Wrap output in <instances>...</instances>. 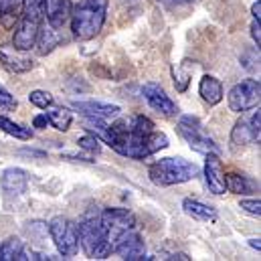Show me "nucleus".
Returning <instances> with one entry per match:
<instances>
[{"label": "nucleus", "mask_w": 261, "mask_h": 261, "mask_svg": "<svg viewBox=\"0 0 261 261\" xmlns=\"http://www.w3.org/2000/svg\"><path fill=\"white\" fill-rule=\"evenodd\" d=\"M71 31L79 41L97 37L108 16V0H81L71 12Z\"/></svg>", "instance_id": "f257e3e1"}, {"label": "nucleus", "mask_w": 261, "mask_h": 261, "mask_svg": "<svg viewBox=\"0 0 261 261\" xmlns=\"http://www.w3.org/2000/svg\"><path fill=\"white\" fill-rule=\"evenodd\" d=\"M77 237H79V245L83 253L91 259H106L112 253V239L99 219V213L87 215L77 225Z\"/></svg>", "instance_id": "f03ea898"}, {"label": "nucleus", "mask_w": 261, "mask_h": 261, "mask_svg": "<svg viewBox=\"0 0 261 261\" xmlns=\"http://www.w3.org/2000/svg\"><path fill=\"white\" fill-rule=\"evenodd\" d=\"M200 168L185 158H160L148 168V176L156 187L185 185L198 176Z\"/></svg>", "instance_id": "7ed1b4c3"}, {"label": "nucleus", "mask_w": 261, "mask_h": 261, "mask_svg": "<svg viewBox=\"0 0 261 261\" xmlns=\"http://www.w3.org/2000/svg\"><path fill=\"white\" fill-rule=\"evenodd\" d=\"M178 134L185 138V142L195 150L198 154H208V152H215L219 154V146L215 144V140L204 132L200 120L195 116H182L178 120V126H176Z\"/></svg>", "instance_id": "20e7f679"}, {"label": "nucleus", "mask_w": 261, "mask_h": 261, "mask_svg": "<svg viewBox=\"0 0 261 261\" xmlns=\"http://www.w3.org/2000/svg\"><path fill=\"white\" fill-rule=\"evenodd\" d=\"M57 251L63 257H73L79 251V237H77V225L73 221H69L65 217H55L51 219L49 227H47Z\"/></svg>", "instance_id": "39448f33"}, {"label": "nucleus", "mask_w": 261, "mask_h": 261, "mask_svg": "<svg viewBox=\"0 0 261 261\" xmlns=\"http://www.w3.org/2000/svg\"><path fill=\"white\" fill-rule=\"evenodd\" d=\"M259 79H245V81L233 85L229 95H227L229 110L235 112V114H243V112H249V110L257 108L259 106Z\"/></svg>", "instance_id": "423d86ee"}, {"label": "nucleus", "mask_w": 261, "mask_h": 261, "mask_svg": "<svg viewBox=\"0 0 261 261\" xmlns=\"http://www.w3.org/2000/svg\"><path fill=\"white\" fill-rule=\"evenodd\" d=\"M99 219L103 223V227L108 229L110 233V239L114 243V239L124 233V231H132L138 227V221H136V215L128 211V208H122V206H114V208H103L99 213Z\"/></svg>", "instance_id": "0eeeda50"}, {"label": "nucleus", "mask_w": 261, "mask_h": 261, "mask_svg": "<svg viewBox=\"0 0 261 261\" xmlns=\"http://www.w3.org/2000/svg\"><path fill=\"white\" fill-rule=\"evenodd\" d=\"M41 20H43L41 14L22 12V16L18 20V27L14 29L12 47H16L20 51H31L37 43V37H39V31H41Z\"/></svg>", "instance_id": "6e6552de"}, {"label": "nucleus", "mask_w": 261, "mask_h": 261, "mask_svg": "<svg viewBox=\"0 0 261 261\" xmlns=\"http://www.w3.org/2000/svg\"><path fill=\"white\" fill-rule=\"evenodd\" d=\"M112 251H116L122 259L128 261L150 259V257H146V245H144L142 237L136 233V229L120 233L112 243Z\"/></svg>", "instance_id": "1a4fd4ad"}, {"label": "nucleus", "mask_w": 261, "mask_h": 261, "mask_svg": "<svg viewBox=\"0 0 261 261\" xmlns=\"http://www.w3.org/2000/svg\"><path fill=\"white\" fill-rule=\"evenodd\" d=\"M142 93H144L146 101L150 103V108H152L154 112H158L160 116L172 118V116L178 114V106L170 99V95H168L158 83H146V85L142 87Z\"/></svg>", "instance_id": "9d476101"}, {"label": "nucleus", "mask_w": 261, "mask_h": 261, "mask_svg": "<svg viewBox=\"0 0 261 261\" xmlns=\"http://www.w3.org/2000/svg\"><path fill=\"white\" fill-rule=\"evenodd\" d=\"M204 185L208 189V193L213 195H225L227 193V185H225V170H223V162L219 158V154L208 152L204 154Z\"/></svg>", "instance_id": "9b49d317"}, {"label": "nucleus", "mask_w": 261, "mask_h": 261, "mask_svg": "<svg viewBox=\"0 0 261 261\" xmlns=\"http://www.w3.org/2000/svg\"><path fill=\"white\" fill-rule=\"evenodd\" d=\"M0 187H2V193L6 196H20L22 193H27V187H29V172L24 168H16V166H10L2 172L0 176Z\"/></svg>", "instance_id": "f8f14e48"}, {"label": "nucleus", "mask_w": 261, "mask_h": 261, "mask_svg": "<svg viewBox=\"0 0 261 261\" xmlns=\"http://www.w3.org/2000/svg\"><path fill=\"white\" fill-rule=\"evenodd\" d=\"M0 63L10 73H27L35 67L33 59L27 55V51H20L12 45H2L0 47Z\"/></svg>", "instance_id": "ddd939ff"}, {"label": "nucleus", "mask_w": 261, "mask_h": 261, "mask_svg": "<svg viewBox=\"0 0 261 261\" xmlns=\"http://www.w3.org/2000/svg\"><path fill=\"white\" fill-rule=\"evenodd\" d=\"M71 108L81 112L83 116H95V118H116L120 114V108L114 103H106V101H95V99H73Z\"/></svg>", "instance_id": "4468645a"}, {"label": "nucleus", "mask_w": 261, "mask_h": 261, "mask_svg": "<svg viewBox=\"0 0 261 261\" xmlns=\"http://www.w3.org/2000/svg\"><path fill=\"white\" fill-rule=\"evenodd\" d=\"M69 2L67 0H43V16L53 29H61L69 16Z\"/></svg>", "instance_id": "2eb2a0df"}, {"label": "nucleus", "mask_w": 261, "mask_h": 261, "mask_svg": "<svg viewBox=\"0 0 261 261\" xmlns=\"http://www.w3.org/2000/svg\"><path fill=\"white\" fill-rule=\"evenodd\" d=\"M198 95L208 106L221 103V99H223V85H221V81L217 77H213V75H204L198 81Z\"/></svg>", "instance_id": "dca6fc26"}, {"label": "nucleus", "mask_w": 261, "mask_h": 261, "mask_svg": "<svg viewBox=\"0 0 261 261\" xmlns=\"http://www.w3.org/2000/svg\"><path fill=\"white\" fill-rule=\"evenodd\" d=\"M182 211L193 217L196 221H202V223H215L217 221V211L196 198H185L182 200Z\"/></svg>", "instance_id": "f3484780"}, {"label": "nucleus", "mask_w": 261, "mask_h": 261, "mask_svg": "<svg viewBox=\"0 0 261 261\" xmlns=\"http://www.w3.org/2000/svg\"><path fill=\"white\" fill-rule=\"evenodd\" d=\"M225 185H227V191L233 193V195H251V193H255L259 189V185L253 178L237 174V172L225 174Z\"/></svg>", "instance_id": "a211bd4d"}, {"label": "nucleus", "mask_w": 261, "mask_h": 261, "mask_svg": "<svg viewBox=\"0 0 261 261\" xmlns=\"http://www.w3.org/2000/svg\"><path fill=\"white\" fill-rule=\"evenodd\" d=\"M45 116L49 120V126H53L55 130L59 132H67L71 128V122H73V114L69 108H63V106H55L51 103L49 108H45Z\"/></svg>", "instance_id": "6ab92c4d"}, {"label": "nucleus", "mask_w": 261, "mask_h": 261, "mask_svg": "<svg viewBox=\"0 0 261 261\" xmlns=\"http://www.w3.org/2000/svg\"><path fill=\"white\" fill-rule=\"evenodd\" d=\"M0 259L2 261H22L27 259V251L24 245L18 237H8L2 245H0Z\"/></svg>", "instance_id": "aec40b11"}, {"label": "nucleus", "mask_w": 261, "mask_h": 261, "mask_svg": "<svg viewBox=\"0 0 261 261\" xmlns=\"http://www.w3.org/2000/svg\"><path fill=\"white\" fill-rule=\"evenodd\" d=\"M251 142H255V138H253L251 128H249V120H245V118L237 120L233 130H231V144H233V148H241V146H247Z\"/></svg>", "instance_id": "412c9836"}, {"label": "nucleus", "mask_w": 261, "mask_h": 261, "mask_svg": "<svg viewBox=\"0 0 261 261\" xmlns=\"http://www.w3.org/2000/svg\"><path fill=\"white\" fill-rule=\"evenodd\" d=\"M59 35H57V29H53L51 24L47 27V29H41L39 31V37H37V51H39V55H49L57 45H59Z\"/></svg>", "instance_id": "4be33fe9"}, {"label": "nucleus", "mask_w": 261, "mask_h": 261, "mask_svg": "<svg viewBox=\"0 0 261 261\" xmlns=\"http://www.w3.org/2000/svg\"><path fill=\"white\" fill-rule=\"evenodd\" d=\"M20 8H22V0H0V18L6 29H10L18 20Z\"/></svg>", "instance_id": "5701e85b"}, {"label": "nucleus", "mask_w": 261, "mask_h": 261, "mask_svg": "<svg viewBox=\"0 0 261 261\" xmlns=\"http://www.w3.org/2000/svg\"><path fill=\"white\" fill-rule=\"evenodd\" d=\"M0 130L4 132V134H8V136H12V138H16V140H31L33 138L31 128L20 126V124L8 120L6 116H0Z\"/></svg>", "instance_id": "b1692460"}, {"label": "nucleus", "mask_w": 261, "mask_h": 261, "mask_svg": "<svg viewBox=\"0 0 261 261\" xmlns=\"http://www.w3.org/2000/svg\"><path fill=\"white\" fill-rule=\"evenodd\" d=\"M128 130L136 136H148L150 132H154V122L146 116H134L128 120Z\"/></svg>", "instance_id": "393cba45"}, {"label": "nucleus", "mask_w": 261, "mask_h": 261, "mask_svg": "<svg viewBox=\"0 0 261 261\" xmlns=\"http://www.w3.org/2000/svg\"><path fill=\"white\" fill-rule=\"evenodd\" d=\"M189 63L191 61H182L178 69H174V87L176 91H187L189 87V81H191V71H189Z\"/></svg>", "instance_id": "a878e982"}, {"label": "nucleus", "mask_w": 261, "mask_h": 261, "mask_svg": "<svg viewBox=\"0 0 261 261\" xmlns=\"http://www.w3.org/2000/svg\"><path fill=\"white\" fill-rule=\"evenodd\" d=\"M29 101H31L35 108H39V110H45V108H49L51 103H55L53 95H51L49 91H43V89L31 91V93H29Z\"/></svg>", "instance_id": "bb28decb"}, {"label": "nucleus", "mask_w": 261, "mask_h": 261, "mask_svg": "<svg viewBox=\"0 0 261 261\" xmlns=\"http://www.w3.org/2000/svg\"><path fill=\"white\" fill-rule=\"evenodd\" d=\"M79 148L85 150V152H91V154H99L101 152V144H99V138H95L93 134H87V136H81L77 140Z\"/></svg>", "instance_id": "cd10ccee"}, {"label": "nucleus", "mask_w": 261, "mask_h": 261, "mask_svg": "<svg viewBox=\"0 0 261 261\" xmlns=\"http://www.w3.org/2000/svg\"><path fill=\"white\" fill-rule=\"evenodd\" d=\"M239 208L241 211H245L247 215H251V217H259L261 215V200L259 198H243L241 202H239Z\"/></svg>", "instance_id": "c85d7f7f"}, {"label": "nucleus", "mask_w": 261, "mask_h": 261, "mask_svg": "<svg viewBox=\"0 0 261 261\" xmlns=\"http://www.w3.org/2000/svg\"><path fill=\"white\" fill-rule=\"evenodd\" d=\"M16 106H18V103H16L14 95H12L8 89L0 87V110H14Z\"/></svg>", "instance_id": "c756f323"}, {"label": "nucleus", "mask_w": 261, "mask_h": 261, "mask_svg": "<svg viewBox=\"0 0 261 261\" xmlns=\"http://www.w3.org/2000/svg\"><path fill=\"white\" fill-rule=\"evenodd\" d=\"M255 110V108H253ZM259 126H261V112L259 108L251 114V118H249V128H251V134H253V138H255V142H259Z\"/></svg>", "instance_id": "7c9ffc66"}, {"label": "nucleus", "mask_w": 261, "mask_h": 261, "mask_svg": "<svg viewBox=\"0 0 261 261\" xmlns=\"http://www.w3.org/2000/svg\"><path fill=\"white\" fill-rule=\"evenodd\" d=\"M261 24H259V20H255L253 18V22H251V37H253V41H255V45L259 47L261 45Z\"/></svg>", "instance_id": "2f4dec72"}, {"label": "nucleus", "mask_w": 261, "mask_h": 261, "mask_svg": "<svg viewBox=\"0 0 261 261\" xmlns=\"http://www.w3.org/2000/svg\"><path fill=\"white\" fill-rule=\"evenodd\" d=\"M33 126H35V128H39V130H45V128L49 126L47 116H45V114H43V116H37V118L33 120Z\"/></svg>", "instance_id": "473e14b6"}, {"label": "nucleus", "mask_w": 261, "mask_h": 261, "mask_svg": "<svg viewBox=\"0 0 261 261\" xmlns=\"http://www.w3.org/2000/svg\"><path fill=\"white\" fill-rule=\"evenodd\" d=\"M251 14H253L255 20H259L261 18V0H255V2L251 4Z\"/></svg>", "instance_id": "72a5a7b5"}, {"label": "nucleus", "mask_w": 261, "mask_h": 261, "mask_svg": "<svg viewBox=\"0 0 261 261\" xmlns=\"http://www.w3.org/2000/svg\"><path fill=\"white\" fill-rule=\"evenodd\" d=\"M168 259H180V261H189V259H191V257H189V255H187V253H172V255H170V257H168Z\"/></svg>", "instance_id": "f704fd0d"}, {"label": "nucleus", "mask_w": 261, "mask_h": 261, "mask_svg": "<svg viewBox=\"0 0 261 261\" xmlns=\"http://www.w3.org/2000/svg\"><path fill=\"white\" fill-rule=\"evenodd\" d=\"M162 2H166V4H172V6H174V4H191L193 0H162Z\"/></svg>", "instance_id": "c9c22d12"}, {"label": "nucleus", "mask_w": 261, "mask_h": 261, "mask_svg": "<svg viewBox=\"0 0 261 261\" xmlns=\"http://www.w3.org/2000/svg\"><path fill=\"white\" fill-rule=\"evenodd\" d=\"M249 245H251L253 249H257V251H261V243H259V239H249Z\"/></svg>", "instance_id": "e433bc0d"}]
</instances>
